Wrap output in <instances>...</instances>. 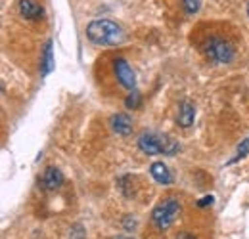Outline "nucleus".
<instances>
[{
	"label": "nucleus",
	"mask_w": 249,
	"mask_h": 239,
	"mask_svg": "<svg viewBox=\"0 0 249 239\" xmlns=\"http://www.w3.org/2000/svg\"><path fill=\"white\" fill-rule=\"evenodd\" d=\"M203 50H205V56L211 61H215V63H230V61L234 60V56H236L234 46L228 40L220 38V36L209 38L205 42V48Z\"/></svg>",
	"instance_id": "obj_3"
},
{
	"label": "nucleus",
	"mask_w": 249,
	"mask_h": 239,
	"mask_svg": "<svg viewBox=\"0 0 249 239\" xmlns=\"http://www.w3.org/2000/svg\"><path fill=\"white\" fill-rule=\"evenodd\" d=\"M54 69V54H52V42H46L42 58H40V73L46 77L48 73H52Z\"/></svg>",
	"instance_id": "obj_11"
},
{
	"label": "nucleus",
	"mask_w": 249,
	"mask_h": 239,
	"mask_svg": "<svg viewBox=\"0 0 249 239\" xmlns=\"http://www.w3.org/2000/svg\"><path fill=\"white\" fill-rule=\"evenodd\" d=\"M87 36L98 46H111L123 40V29L111 19H94L87 25Z\"/></svg>",
	"instance_id": "obj_1"
},
{
	"label": "nucleus",
	"mask_w": 249,
	"mask_h": 239,
	"mask_svg": "<svg viewBox=\"0 0 249 239\" xmlns=\"http://www.w3.org/2000/svg\"><path fill=\"white\" fill-rule=\"evenodd\" d=\"M124 105H126L128 109H138V107L142 105V96H140V92L136 88L128 90V96L124 98Z\"/></svg>",
	"instance_id": "obj_12"
},
{
	"label": "nucleus",
	"mask_w": 249,
	"mask_h": 239,
	"mask_svg": "<svg viewBox=\"0 0 249 239\" xmlns=\"http://www.w3.org/2000/svg\"><path fill=\"white\" fill-rule=\"evenodd\" d=\"M177 239H196V238H194V236H190V234H178Z\"/></svg>",
	"instance_id": "obj_16"
},
{
	"label": "nucleus",
	"mask_w": 249,
	"mask_h": 239,
	"mask_svg": "<svg viewBox=\"0 0 249 239\" xmlns=\"http://www.w3.org/2000/svg\"><path fill=\"white\" fill-rule=\"evenodd\" d=\"M111 239H132V238H124V236H115V238H111Z\"/></svg>",
	"instance_id": "obj_17"
},
{
	"label": "nucleus",
	"mask_w": 249,
	"mask_h": 239,
	"mask_svg": "<svg viewBox=\"0 0 249 239\" xmlns=\"http://www.w3.org/2000/svg\"><path fill=\"white\" fill-rule=\"evenodd\" d=\"M211 203H213V195H205V197H201V201H197L199 207H207Z\"/></svg>",
	"instance_id": "obj_15"
},
{
	"label": "nucleus",
	"mask_w": 249,
	"mask_h": 239,
	"mask_svg": "<svg viewBox=\"0 0 249 239\" xmlns=\"http://www.w3.org/2000/svg\"><path fill=\"white\" fill-rule=\"evenodd\" d=\"M111 128H113V132H117L119 136H130L132 134V119L128 117V115H124V113H115L111 119Z\"/></svg>",
	"instance_id": "obj_8"
},
{
	"label": "nucleus",
	"mask_w": 249,
	"mask_h": 239,
	"mask_svg": "<svg viewBox=\"0 0 249 239\" xmlns=\"http://www.w3.org/2000/svg\"><path fill=\"white\" fill-rule=\"evenodd\" d=\"M150 174H152V178L156 180L157 184H161V186H171V184H173V174H171L169 167H167L165 163H161V161L152 163Z\"/></svg>",
	"instance_id": "obj_7"
},
{
	"label": "nucleus",
	"mask_w": 249,
	"mask_h": 239,
	"mask_svg": "<svg viewBox=\"0 0 249 239\" xmlns=\"http://www.w3.org/2000/svg\"><path fill=\"white\" fill-rule=\"evenodd\" d=\"M248 16H249V6H248Z\"/></svg>",
	"instance_id": "obj_18"
},
{
	"label": "nucleus",
	"mask_w": 249,
	"mask_h": 239,
	"mask_svg": "<svg viewBox=\"0 0 249 239\" xmlns=\"http://www.w3.org/2000/svg\"><path fill=\"white\" fill-rule=\"evenodd\" d=\"M248 153H249V138H246V140H244V142H242V144L238 146V155H236V157L232 159V163H236V161L244 159V157H246Z\"/></svg>",
	"instance_id": "obj_13"
},
{
	"label": "nucleus",
	"mask_w": 249,
	"mask_h": 239,
	"mask_svg": "<svg viewBox=\"0 0 249 239\" xmlns=\"http://www.w3.org/2000/svg\"><path fill=\"white\" fill-rule=\"evenodd\" d=\"M19 14L25 17V19H40L44 10L42 6L36 2V0H19Z\"/></svg>",
	"instance_id": "obj_9"
},
{
	"label": "nucleus",
	"mask_w": 249,
	"mask_h": 239,
	"mask_svg": "<svg viewBox=\"0 0 249 239\" xmlns=\"http://www.w3.org/2000/svg\"><path fill=\"white\" fill-rule=\"evenodd\" d=\"M62 184H63V174L58 167H48V169L44 171L42 178H40V186H42L44 189H48V191L60 189Z\"/></svg>",
	"instance_id": "obj_6"
},
{
	"label": "nucleus",
	"mask_w": 249,
	"mask_h": 239,
	"mask_svg": "<svg viewBox=\"0 0 249 239\" xmlns=\"http://www.w3.org/2000/svg\"><path fill=\"white\" fill-rule=\"evenodd\" d=\"M138 148L146 155H163L165 148V136L156 134V132H144L138 138Z\"/></svg>",
	"instance_id": "obj_5"
},
{
	"label": "nucleus",
	"mask_w": 249,
	"mask_h": 239,
	"mask_svg": "<svg viewBox=\"0 0 249 239\" xmlns=\"http://www.w3.org/2000/svg\"><path fill=\"white\" fill-rule=\"evenodd\" d=\"M180 212V203L177 197H165L161 203H157L156 209L152 210V222L157 230H169L173 222L177 220Z\"/></svg>",
	"instance_id": "obj_2"
},
{
	"label": "nucleus",
	"mask_w": 249,
	"mask_h": 239,
	"mask_svg": "<svg viewBox=\"0 0 249 239\" xmlns=\"http://www.w3.org/2000/svg\"><path fill=\"white\" fill-rule=\"evenodd\" d=\"M182 2H184L186 14H196L199 10V0H182Z\"/></svg>",
	"instance_id": "obj_14"
},
{
	"label": "nucleus",
	"mask_w": 249,
	"mask_h": 239,
	"mask_svg": "<svg viewBox=\"0 0 249 239\" xmlns=\"http://www.w3.org/2000/svg\"><path fill=\"white\" fill-rule=\"evenodd\" d=\"M194 119H196V105H194V102L184 100L178 107V124L182 128H188L194 124Z\"/></svg>",
	"instance_id": "obj_10"
},
{
	"label": "nucleus",
	"mask_w": 249,
	"mask_h": 239,
	"mask_svg": "<svg viewBox=\"0 0 249 239\" xmlns=\"http://www.w3.org/2000/svg\"><path fill=\"white\" fill-rule=\"evenodd\" d=\"M113 71H115V77H117V81H119V85L123 88H136V75H134L132 67L128 65V61L124 60V58H115L113 60Z\"/></svg>",
	"instance_id": "obj_4"
}]
</instances>
